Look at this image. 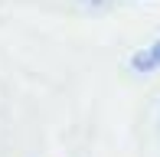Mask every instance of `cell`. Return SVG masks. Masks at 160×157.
<instances>
[{"label":"cell","instance_id":"1","mask_svg":"<svg viewBox=\"0 0 160 157\" xmlns=\"http://www.w3.org/2000/svg\"><path fill=\"white\" fill-rule=\"evenodd\" d=\"M131 69L134 72H154V69H160V36L150 43V46H144V49H137L134 56H131Z\"/></svg>","mask_w":160,"mask_h":157},{"label":"cell","instance_id":"2","mask_svg":"<svg viewBox=\"0 0 160 157\" xmlns=\"http://www.w3.org/2000/svg\"><path fill=\"white\" fill-rule=\"evenodd\" d=\"M85 3H92V7H101V3H105V0H85Z\"/></svg>","mask_w":160,"mask_h":157}]
</instances>
